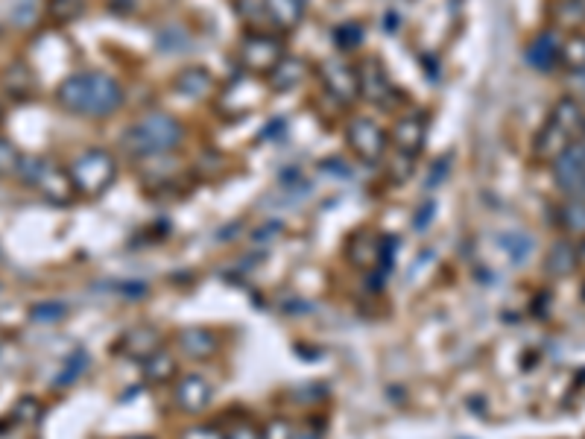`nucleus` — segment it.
<instances>
[{
    "label": "nucleus",
    "instance_id": "26",
    "mask_svg": "<svg viewBox=\"0 0 585 439\" xmlns=\"http://www.w3.org/2000/svg\"><path fill=\"white\" fill-rule=\"evenodd\" d=\"M562 62L571 71L585 68V36H571V39L562 41Z\"/></svg>",
    "mask_w": 585,
    "mask_h": 439
},
{
    "label": "nucleus",
    "instance_id": "32",
    "mask_svg": "<svg viewBox=\"0 0 585 439\" xmlns=\"http://www.w3.org/2000/svg\"><path fill=\"white\" fill-rule=\"evenodd\" d=\"M182 439H229L226 434H220L217 428H211V425H194V428H188Z\"/></svg>",
    "mask_w": 585,
    "mask_h": 439
},
{
    "label": "nucleus",
    "instance_id": "7",
    "mask_svg": "<svg viewBox=\"0 0 585 439\" xmlns=\"http://www.w3.org/2000/svg\"><path fill=\"white\" fill-rule=\"evenodd\" d=\"M346 144L363 164H378L387 153V132L372 118L357 115L346 126Z\"/></svg>",
    "mask_w": 585,
    "mask_h": 439
},
{
    "label": "nucleus",
    "instance_id": "31",
    "mask_svg": "<svg viewBox=\"0 0 585 439\" xmlns=\"http://www.w3.org/2000/svg\"><path fill=\"white\" fill-rule=\"evenodd\" d=\"M568 97H574L577 103L585 106V68H577L568 74Z\"/></svg>",
    "mask_w": 585,
    "mask_h": 439
},
{
    "label": "nucleus",
    "instance_id": "19",
    "mask_svg": "<svg viewBox=\"0 0 585 439\" xmlns=\"http://www.w3.org/2000/svg\"><path fill=\"white\" fill-rule=\"evenodd\" d=\"M305 77H308V62L299 59V56H284L278 62V68L270 74V88L273 91H290V88H296Z\"/></svg>",
    "mask_w": 585,
    "mask_h": 439
},
{
    "label": "nucleus",
    "instance_id": "30",
    "mask_svg": "<svg viewBox=\"0 0 585 439\" xmlns=\"http://www.w3.org/2000/svg\"><path fill=\"white\" fill-rule=\"evenodd\" d=\"M62 317H65V308L59 302H44V305L33 308V320L36 322H56Z\"/></svg>",
    "mask_w": 585,
    "mask_h": 439
},
{
    "label": "nucleus",
    "instance_id": "11",
    "mask_svg": "<svg viewBox=\"0 0 585 439\" xmlns=\"http://www.w3.org/2000/svg\"><path fill=\"white\" fill-rule=\"evenodd\" d=\"M316 74H319V80L322 85L340 100V103H354L357 97H360V85H357V71L351 68L349 62H343V59H322L319 65H316Z\"/></svg>",
    "mask_w": 585,
    "mask_h": 439
},
{
    "label": "nucleus",
    "instance_id": "14",
    "mask_svg": "<svg viewBox=\"0 0 585 439\" xmlns=\"http://www.w3.org/2000/svg\"><path fill=\"white\" fill-rule=\"evenodd\" d=\"M524 56H527V62L536 71H553L562 62V39H559V33L556 30L539 33L536 39L527 44Z\"/></svg>",
    "mask_w": 585,
    "mask_h": 439
},
{
    "label": "nucleus",
    "instance_id": "18",
    "mask_svg": "<svg viewBox=\"0 0 585 439\" xmlns=\"http://www.w3.org/2000/svg\"><path fill=\"white\" fill-rule=\"evenodd\" d=\"M179 349L194 360H208L211 355H217L220 349V340L208 331V328H185L179 334Z\"/></svg>",
    "mask_w": 585,
    "mask_h": 439
},
{
    "label": "nucleus",
    "instance_id": "28",
    "mask_svg": "<svg viewBox=\"0 0 585 439\" xmlns=\"http://www.w3.org/2000/svg\"><path fill=\"white\" fill-rule=\"evenodd\" d=\"M504 246L512 252V261H515V264H521V261L530 258V252H533V240L524 238V235H507V238H504Z\"/></svg>",
    "mask_w": 585,
    "mask_h": 439
},
{
    "label": "nucleus",
    "instance_id": "24",
    "mask_svg": "<svg viewBox=\"0 0 585 439\" xmlns=\"http://www.w3.org/2000/svg\"><path fill=\"white\" fill-rule=\"evenodd\" d=\"M553 21L559 30H577L585 24V9L580 0H559L553 9Z\"/></svg>",
    "mask_w": 585,
    "mask_h": 439
},
{
    "label": "nucleus",
    "instance_id": "34",
    "mask_svg": "<svg viewBox=\"0 0 585 439\" xmlns=\"http://www.w3.org/2000/svg\"><path fill=\"white\" fill-rule=\"evenodd\" d=\"M577 255H580V264L585 267V238L580 240V243H577Z\"/></svg>",
    "mask_w": 585,
    "mask_h": 439
},
{
    "label": "nucleus",
    "instance_id": "33",
    "mask_svg": "<svg viewBox=\"0 0 585 439\" xmlns=\"http://www.w3.org/2000/svg\"><path fill=\"white\" fill-rule=\"evenodd\" d=\"M226 437L229 439H261V431H255L252 425H237V428H232Z\"/></svg>",
    "mask_w": 585,
    "mask_h": 439
},
{
    "label": "nucleus",
    "instance_id": "13",
    "mask_svg": "<svg viewBox=\"0 0 585 439\" xmlns=\"http://www.w3.org/2000/svg\"><path fill=\"white\" fill-rule=\"evenodd\" d=\"M211 399H214V387L208 384L205 375L188 372L176 381V404L182 413H202L208 410Z\"/></svg>",
    "mask_w": 585,
    "mask_h": 439
},
{
    "label": "nucleus",
    "instance_id": "15",
    "mask_svg": "<svg viewBox=\"0 0 585 439\" xmlns=\"http://www.w3.org/2000/svg\"><path fill=\"white\" fill-rule=\"evenodd\" d=\"M264 12L275 30L290 33L305 21V0H264Z\"/></svg>",
    "mask_w": 585,
    "mask_h": 439
},
{
    "label": "nucleus",
    "instance_id": "8",
    "mask_svg": "<svg viewBox=\"0 0 585 439\" xmlns=\"http://www.w3.org/2000/svg\"><path fill=\"white\" fill-rule=\"evenodd\" d=\"M553 182L568 200H585V138L553 161Z\"/></svg>",
    "mask_w": 585,
    "mask_h": 439
},
{
    "label": "nucleus",
    "instance_id": "16",
    "mask_svg": "<svg viewBox=\"0 0 585 439\" xmlns=\"http://www.w3.org/2000/svg\"><path fill=\"white\" fill-rule=\"evenodd\" d=\"M577 267H580L577 243H571V240H556L545 258L547 276H553V279H568Z\"/></svg>",
    "mask_w": 585,
    "mask_h": 439
},
{
    "label": "nucleus",
    "instance_id": "4",
    "mask_svg": "<svg viewBox=\"0 0 585 439\" xmlns=\"http://www.w3.org/2000/svg\"><path fill=\"white\" fill-rule=\"evenodd\" d=\"M68 176H71V185H74L77 197L97 200V197H103L115 185L117 159L109 150H97V147L85 150V153H79L77 159L71 161Z\"/></svg>",
    "mask_w": 585,
    "mask_h": 439
},
{
    "label": "nucleus",
    "instance_id": "23",
    "mask_svg": "<svg viewBox=\"0 0 585 439\" xmlns=\"http://www.w3.org/2000/svg\"><path fill=\"white\" fill-rule=\"evenodd\" d=\"M144 378L147 381H153V384H167V381H173L176 378V360L170 358L164 349L156 352L153 358H147L144 363Z\"/></svg>",
    "mask_w": 585,
    "mask_h": 439
},
{
    "label": "nucleus",
    "instance_id": "10",
    "mask_svg": "<svg viewBox=\"0 0 585 439\" xmlns=\"http://www.w3.org/2000/svg\"><path fill=\"white\" fill-rule=\"evenodd\" d=\"M390 141L398 156H404V159L410 161L416 159L425 150V141H428V115L422 109L404 112L401 118L392 123Z\"/></svg>",
    "mask_w": 585,
    "mask_h": 439
},
{
    "label": "nucleus",
    "instance_id": "2",
    "mask_svg": "<svg viewBox=\"0 0 585 439\" xmlns=\"http://www.w3.org/2000/svg\"><path fill=\"white\" fill-rule=\"evenodd\" d=\"M182 141H185V126L164 112H150V115L138 118L120 135L123 150L135 159L164 156V153L176 150Z\"/></svg>",
    "mask_w": 585,
    "mask_h": 439
},
{
    "label": "nucleus",
    "instance_id": "12",
    "mask_svg": "<svg viewBox=\"0 0 585 439\" xmlns=\"http://www.w3.org/2000/svg\"><path fill=\"white\" fill-rule=\"evenodd\" d=\"M357 85H360V97H366L369 103L375 106H387L384 100L390 97V77H387V68L381 65V59L375 56H366L357 68Z\"/></svg>",
    "mask_w": 585,
    "mask_h": 439
},
{
    "label": "nucleus",
    "instance_id": "1",
    "mask_svg": "<svg viewBox=\"0 0 585 439\" xmlns=\"http://www.w3.org/2000/svg\"><path fill=\"white\" fill-rule=\"evenodd\" d=\"M56 103L77 118H112L123 106V88L112 74L82 71L59 82Z\"/></svg>",
    "mask_w": 585,
    "mask_h": 439
},
{
    "label": "nucleus",
    "instance_id": "6",
    "mask_svg": "<svg viewBox=\"0 0 585 439\" xmlns=\"http://www.w3.org/2000/svg\"><path fill=\"white\" fill-rule=\"evenodd\" d=\"M284 56H287L284 41L273 33H249L237 47V59H240L243 71L252 77H270Z\"/></svg>",
    "mask_w": 585,
    "mask_h": 439
},
{
    "label": "nucleus",
    "instance_id": "29",
    "mask_svg": "<svg viewBox=\"0 0 585 439\" xmlns=\"http://www.w3.org/2000/svg\"><path fill=\"white\" fill-rule=\"evenodd\" d=\"M261 439H296V431H293V422L287 419H270L261 431Z\"/></svg>",
    "mask_w": 585,
    "mask_h": 439
},
{
    "label": "nucleus",
    "instance_id": "9",
    "mask_svg": "<svg viewBox=\"0 0 585 439\" xmlns=\"http://www.w3.org/2000/svg\"><path fill=\"white\" fill-rule=\"evenodd\" d=\"M264 94H267V85L258 77H252V74L237 77L220 94V112L226 118H243V115H249L261 106Z\"/></svg>",
    "mask_w": 585,
    "mask_h": 439
},
{
    "label": "nucleus",
    "instance_id": "17",
    "mask_svg": "<svg viewBox=\"0 0 585 439\" xmlns=\"http://www.w3.org/2000/svg\"><path fill=\"white\" fill-rule=\"evenodd\" d=\"M123 346H126V352L138 360V363H144V360L153 358L156 352L164 349V340H161V334H158L153 325H138V328H132L126 334Z\"/></svg>",
    "mask_w": 585,
    "mask_h": 439
},
{
    "label": "nucleus",
    "instance_id": "25",
    "mask_svg": "<svg viewBox=\"0 0 585 439\" xmlns=\"http://www.w3.org/2000/svg\"><path fill=\"white\" fill-rule=\"evenodd\" d=\"M21 164H24L21 150H18L6 135H0V179L18 176V173H21Z\"/></svg>",
    "mask_w": 585,
    "mask_h": 439
},
{
    "label": "nucleus",
    "instance_id": "35",
    "mask_svg": "<svg viewBox=\"0 0 585 439\" xmlns=\"http://www.w3.org/2000/svg\"><path fill=\"white\" fill-rule=\"evenodd\" d=\"M132 439H150V437H132Z\"/></svg>",
    "mask_w": 585,
    "mask_h": 439
},
{
    "label": "nucleus",
    "instance_id": "27",
    "mask_svg": "<svg viewBox=\"0 0 585 439\" xmlns=\"http://www.w3.org/2000/svg\"><path fill=\"white\" fill-rule=\"evenodd\" d=\"M47 9H50V18H53V21L68 24V21H77L79 15H82L85 3H82V0H50Z\"/></svg>",
    "mask_w": 585,
    "mask_h": 439
},
{
    "label": "nucleus",
    "instance_id": "21",
    "mask_svg": "<svg viewBox=\"0 0 585 439\" xmlns=\"http://www.w3.org/2000/svg\"><path fill=\"white\" fill-rule=\"evenodd\" d=\"M3 88H6V94H9V97H15V100H27V97L33 94V88H36L33 71H30L24 62H12V65L6 68V74H3Z\"/></svg>",
    "mask_w": 585,
    "mask_h": 439
},
{
    "label": "nucleus",
    "instance_id": "3",
    "mask_svg": "<svg viewBox=\"0 0 585 439\" xmlns=\"http://www.w3.org/2000/svg\"><path fill=\"white\" fill-rule=\"evenodd\" d=\"M583 129H585V106L583 103H577L574 97H562L553 109H550V115H547L545 126L539 129V135H536V144H533V150H536V159L539 161H553L559 159L574 141H580L583 138Z\"/></svg>",
    "mask_w": 585,
    "mask_h": 439
},
{
    "label": "nucleus",
    "instance_id": "5",
    "mask_svg": "<svg viewBox=\"0 0 585 439\" xmlns=\"http://www.w3.org/2000/svg\"><path fill=\"white\" fill-rule=\"evenodd\" d=\"M18 176H21L30 188H36L41 197H47L50 202H71V197H77L68 170H62L56 161L47 159V156L24 159Z\"/></svg>",
    "mask_w": 585,
    "mask_h": 439
},
{
    "label": "nucleus",
    "instance_id": "22",
    "mask_svg": "<svg viewBox=\"0 0 585 439\" xmlns=\"http://www.w3.org/2000/svg\"><path fill=\"white\" fill-rule=\"evenodd\" d=\"M556 223L565 235L585 238V200H565L556 211Z\"/></svg>",
    "mask_w": 585,
    "mask_h": 439
},
{
    "label": "nucleus",
    "instance_id": "20",
    "mask_svg": "<svg viewBox=\"0 0 585 439\" xmlns=\"http://www.w3.org/2000/svg\"><path fill=\"white\" fill-rule=\"evenodd\" d=\"M176 91L185 94V97H191V100H205L214 91V77L205 68H185L176 77Z\"/></svg>",
    "mask_w": 585,
    "mask_h": 439
}]
</instances>
